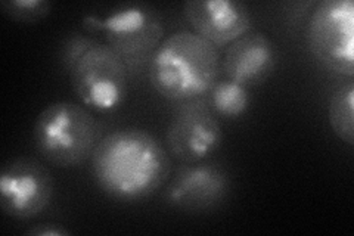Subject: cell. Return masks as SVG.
<instances>
[{
  "mask_svg": "<svg viewBox=\"0 0 354 236\" xmlns=\"http://www.w3.org/2000/svg\"><path fill=\"white\" fill-rule=\"evenodd\" d=\"M91 160L97 186L111 198L124 202L151 197L171 173L167 151L142 129H121L106 134Z\"/></svg>",
  "mask_w": 354,
  "mask_h": 236,
  "instance_id": "6da1fadb",
  "label": "cell"
},
{
  "mask_svg": "<svg viewBox=\"0 0 354 236\" xmlns=\"http://www.w3.org/2000/svg\"><path fill=\"white\" fill-rule=\"evenodd\" d=\"M218 70L217 48L196 33L182 30L161 42L148 65V75L162 98L185 102L207 95L217 82Z\"/></svg>",
  "mask_w": 354,
  "mask_h": 236,
  "instance_id": "7a4b0ae2",
  "label": "cell"
},
{
  "mask_svg": "<svg viewBox=\"0 0 354 236\" xmlns=\"http://www.w3.org/2000/svg\"><path fill=\"white\" fill-rule=\"evenodd\" d=\"M102 139V126L91 111L68 100L44 108L32 126V143L49 164L71 168L83 164Z\"/></svg>",
  "mask_w": 354,
  "mask_h": 236,
  "instance_id": "3957f363",
  "label": "cell"
},
{
  "mask_svg": "<svg viewBox=\"0 0 354 236\" xmlns=\"http://www.w3.org/2000/svg\"><path fill=\"white\" fill-rule=\"evenodd\" d=\"M83 27L88 33H102L106 46L124 62L130 77L148 69L164 36L161 14L145 3L118 5L105 17L87 15Z\"/></svg>",
  "mask_w": 354,
  "mask_h": 236,
  "instance_id": "277c9868",
  "label": "cell"
},
{
  "mask_svg": "<svg viewBox=\"0 0 354 236\" xmlns=\"http://www.w3.org/2000/svg\"><path fill=\"white\" fill-rule=\"evenodd\" d=\"M307 40L326 70L354 77V5L351 0H324L308 21Z\"/></svg>",
  "mask_w": 354,
  "mask_h": 236,
  "instance_id": "5b68a950",
  "label": "cell"
},
{
  "mask_svg": "<svg viewBox=\"0 0 354 236\" xmlns=\"http://www.w3.org/2000/svg\"><path fill=\"white\" fill-rule=\"evenodd\" d=\"M70 77L77 98L96 111H113L127 96L130 75L124 62L97 40L75 64Z\"/></svg>",
  "mask_w": 354,
  "mask_h": 236,
  "instance_id": "8992f818",
  "label": "cell"
},
{
  "mask_svg": "<svg viewBox=\"0 0 354 236\" xmlns=\"http://www.w3.org/2000/svg\"><path fill=\"white\" fill-rule=\"evenodd\" d=\"M55 182L49 168L32 156H17L0 172V207L15 220L40 216L53 198Z\"/></svg>",
  "mask_w": 354,
  "mask_h": 236,
  "instance_id": "52a82bcc",
  "label": "cell"
},
{
  "mask_svg": "<svg viewBox=\"0 0 354 236\" xmlns=\"http://www.w3.org/2000/svg\"><path fill=\"white\" fill-rule=\"evenodd\" d=\"M221 140V126L204 96L174 108L165 133V145L174 158L186 164L203 161L218 149Z\"/></svg>",
  "mask_w": 354,
  "mask_h": 236,
  "instance_id": "ba28073f",
  "label": "cell"
},
{
  "mask_svg": "<svg viewBox=\"0 0 354 236\" xmlns=\"http://www.w3.org/2000/svg\"><path fill=\"white\" fill-rule=\"evenodd\" d=\"M230 176L218 164H189L177 170L164 190L165 204L186 212L220 207L230 194Z\"/></svg>",
  "mask_w": 354,
  "mask_h": 236,
  "instance_id": "9c48e42d",
  "label": "cell"
},
{
  "mask_svg": "<svg viewBox=\"0 0 354 236\" xmlns=\"http://www.w3.org/2000/svg\"><path fill=\"white\" fill-rule=\"evenodd\" d=\"M186 21L216 48H225L250 31L252 18L245 3L235 0H187Z\"/></svg>",
  "mask_w": 354,
  "mask_h": 236,
  "instance_id": "30bf717a",
  "label": "cell"
},
{
  "mask_svg": "<svg viewBox=\"0 0 354 236\" xmlns=\"http://www.w3.org/2000/svg\"><path fill=\"white\" fill-rule=\"evenodd\" d=\"M279 53L274 42L261 31H248L229 44L221 66L227 80L257 86L273 74Z\"/></svg>",
  "mask_w": 354,
  "mask_h": 236,
  "instance_id": "8fae6325",
  "label": "cell"
},
{
  "mask_svg": "<svg viewBox=\"0 0 354 236\" xmlns=\"http://www.w3.org/2000/svg\"><path fill=\"white\" fill-rule=\"evenodd\" d=\"M329 126L337 138L347 145H354V84H339L332 92L328 104Z\"/></svg>",
  "mask_w": 354,
  "mask_h": 236,
  "instance_id": "7c38bea8",
  "label": "cell"
},
{
  "mask_svg": "<svg viewBox=\"0 0 354 236\" xmlns=\"http://www.w3.org/2000/svg\"><path fill=\"white\" fill-rule=\"evenodd\" d=\"M205 98L214 114L225 118H238L250 108V92L245 86L232 80L216 82Z\"/></svg>",
  "mask_w": 354,
  "mask_h": 236,
  "instance_id": "4fadbf2b",
  "label": "cell"
},
{
  "mask_svg": "<svg viewBox=\"0 0 354 236\" xmlns=\"http://www.w3.org/2000/svg\"><path fill=\"white\" fill-rule=\"evenodd\" d=\"M2 14L18 24H37L52 12V3L48 0H2Z\"/></svg>",
  "mask_w": 354,
  "mask_h": 236,
  "instance_id": "5bb4252c",
  "label": "cell"
},
{
  "mask_svg": "<svg viewBox=\"0 0 354 236\" xmlns=\"http://www.w3.org/2000/svg\"><path fill=\"white\" fill-rule=\"evenodd\" d=\"M95 39L80 35V33H73L66 37L61 48V64L66 73H71L75 64L80 61L82 56L91 49L95 44Z\"/></svg>",
  "mask_w": 354,
  "mask_h": 236,
  "instance_id": "9a60e30c",
  "label": "cell"
},
{
  "mask_svg": "<svg viewBox=\"0 0 354 236\" xmlns=\"http://www.w3.org/2000/svg\"><path fill=\"white\" fill-rule=\"evenodd\" d=\"M27 235L36 236H66L70 235V230L65 229L61 224H39L36 228L27 230Z\"/></svg>",
  "mask_w": 354,
  "mask_h": 236,
  "instance_id": "2e32d148",
  "label": "cell"
}]
</instances>
